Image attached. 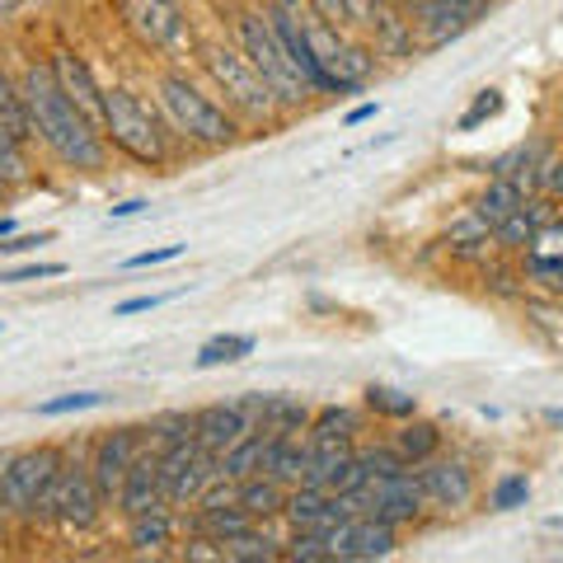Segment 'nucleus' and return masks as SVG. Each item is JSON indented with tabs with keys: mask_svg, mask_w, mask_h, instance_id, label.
I'll return each mask as SVG.
<instances>
[{
	"mask_svg": "<svg viewBox=\"0 0 563 563\" xmlns=\"http://www.w3.org/2000/svg\"><path fill=\"white\" fill-rule=\"evenodd\" d=\"M169 122L165 113H155L146 99L128 85H103V141L128 155V161L146 165V169H165L174 161L169 146Z\"/></svg>",
	"mask_w": 563,
	"mask_h": 563,
	"instance_id": "7ed1b4c3",
	"label": "nucleus"
},
{
	"mask_svg": "<svg viewBox=\"0 0 563 563\" xmlns=\"http://www.w3.org/2000/svg\"><path fill=\"white\" fill-rule=\"evenodd\" d=\"M254 347H258L254 333H217V339H207V343L198 347V357H192V366H198V372L235 366V362H244V357H254Z\"/></svg>",
	"mask_w": 563,
	"mask_h": 563,
	"instance_id": "c85d7f7f",
	"label": "nucleus"
},
{
	"mask_svg": "<svg viewBox=\"0 0 563 563\" xmlns=\"http://www.w3.org/2000/svg\"><path fill=\"white\" fill-rule=\"evenodd\" d=\"M479 282H484V291L503 296V301H512V296H521V291H526V277H521V268H507L503 254H493V258L484 263Z\"/></svg>",
	"mask_w": 563,
	"mask_h": 563,
	"instance_id": "a19ab883",
	"label": "nucleus"
},
{
	"mask_svg": "<svg viewBox=\"0 0 563 563\" xmlns=\"http://www.w3.org/2000/svg\"><path fill=\"white\" fill-rule=\"evenodd\" d=\"M277 5H287V10H301V0H277Z\"/></svg>",
	"mask_w": 563,
	"mask_h": 563,
	"instance_id": "6e6d98bb",
	"label": "nucleus"
},
{
	"mask_svg": "<svg viewBox=\"0 0 563 563\" xmlns=\"http://www.w3.org/2000/svg\"><path fill=\"white\" fill-rule=\"evenodd\" d=\"M540 192H544V198H554V202H563V155L559 151L540 169Z\"/></svg>",
	"mask_w": 563,
	"mask_h": 563,
	"instance_id": "09e8293b",
	"label": "nucleus"
},
{
	"mask_svg": "<svg viewBox=\"0 0 563 563\" xmlns=\"http://www.w3.org/2000/svg\"><path fill=\"white\" fill-rule=\"evenodd\" d=\"M43 244H52V231H33V235H20V231H14L10 240H0V258H14V254H38Z\"/></svg>",
	"mask_w": 563,
	"mask_h": 563,
	"instance_id": "49530a36",
	"label": "nucleus"
},
{
	"mask_svg": "<svg viewBox=\"0 0 563 563\" xmlns=\"http://www.w3.org/2000/svg\"><path fill=\"white\" fill-rule=\"evenodd\" d=\"M188 287H179V291H151V296H132V301H118L113 306V314L118 320H128V314H146V310H161V306H169V301H179Z\"/></svg>",
	"mask_w": 563,
	"mask_h": 563,
	"instance_id": "c03bdc74",
	"label": "nucleus"
},
{
	"mask_svg": "<svg viewBox=\"0 0 563 563\" xmlns=\"http://www.w3.org/2000/svg\"><path fill=\"white\" fill-rule=\"evenodd\" d=\"M442 244H446V250L455 254V258H465V263H479V268H484V263L493 258V254H498V244H493V225L479 217V211H461V217H455L451 225H446V231H442Z\"/></svg>",
	"mask_w": 563,
	"mask_h": 563,
	"instance_id": "412c9836",
	"label": "nucleus"
},
{
	"mask_svg": "<svg viewBox=\"0 0 563 563\" xmlns=\"http://www.w3.org/2000/svg\"><path fill=\"white\" fill-rule=\"evenodd\" d=\"M418 484H422L428 507H437V512H465V507L474 503V493H479V479H474L470 461L446 455V451L418 465Z\"/></svg>",
	"mask_w": 563,
	"mask_h": 563,
	"instance_id": "ddd939ff",
	"label": "nucleus"
},
{
	"mask_svg": "<svg viewBox=\"0 0 563 563\" xmlns=\"http://www.w3.org/2000/svg\"><path fill=\"white\" fill-rule=\"evenodd\" d=\"M179 554L192 559V563H225V544H221V540H211V536L188 531V544H184Z\"/></svg>",
	"mask_w": 563,
	"mask_h": 563,
	"instance_id": "a18cd8bd",
	"label": "nucleus"
},
{
	"mask_svg": "<svg viewBox=\"0 0 563 563\" xmlns=\"http://www.w3.org/2000/svg\"><path fill=\"white\" fill-rule=\"evenodd\" d=\"M333 521H343L333 512V493L306 488V484H296L287 493V507H282V526H287V531H320L324 536Z\"/></svg>",
	"mask_w": 563,
	"mask_h": 563,
	"instance_id": "4be33fe9",
	"label": "nucleus"
},
{
	"mask_svg": "<svg viewBox=\"0 0 563 563\" xmlns=\"http://www.w3.org/2000/svg\"><path fill=\"white\" fill-rule=\"evenodd\" d=\"M526 503H531V479H526L521 470H507V474L493 479V488H488L493 512H517V507H526Z\"/></svg>",
	"mask_w": 563,
	"mask_h": 563,
	"instance_id": "c9c22d12",
	"label": "nucleus"
},
{
	"mask_svg": "<svg viewBox=\"0 0 563 563\" xmlns=\"http://www.w3.org/2000/svg\"><path fill=\"white\" fill-rule=\"evenodd\" d=\"M235 404H240V409H244V418H250V422H254V428H258V422H263V413H268V395H240Z\"/></svg>",
	"mask_w": 563,
	"mask_h": 563,
	"instance_id": "3c124183",
	"label": "nucleus"
},
{
	"mask_svg": "<svg viewBox=\"0 0 563 563\" xmlns=\"http://www.w3.org/2000/svg\"><path fill=\"white\" fill-rule=\"evenodd\" d=\"M151 446V428H109L95 437L90 446V474L103 493V503L118 507V493H122V479H128V470L141 451Z\"/></svg>",
	"mask_w": 563,
	"mask_h": 563,
	"instance_id": "9d476101",
	"label": "nucleus"
},
{
	"mask_svg": "<svg viewBox=\"0 0 563 563\" xmlns=\"http://www.w3.org/2000/svg\"><path fill=\"white\" fill-rule=\"evenodd\" d=\"M14 235V217H0V240H10Z\"/></svg>",
	"mask_w": 563,
	"mask_h": 563,
	"instance_id": "5fc2aeb1",
	"label": "nucleus"
},
{
	"mask_svg": "<svg viewBox=\"0 0 563 563\" xmlns=\"http://www.w3.org/2000/svg\"><path fill=\"white\" fill-rule=\"evenodd\" d=\"M174 507H161V512H146V517H132L128 521V550L132 554H165L174 544Z\"/></svg>",
	"mask_w": 563,
	"mask_h": 563,
	"instance_id": "a878e982",
	"label": "nucleus"
},
{
	"mask_svg": "<svg viewBox=\"0 0 563 563\" xmlns=\"http://www.w3.org/2000/svg\"><path fill=\"white\" fill-rule=\"evenodd\" d=\"M310 418H314V409H310L306 399H296V395H268V413H263L258 428H268L277 437H291V432H306Z\"/></svg>",
	"mask_w": 563,
	"mask_h": 563,
	"instance_id": "2f4dec72",
	"label": "nucleus"
},
{
	"mask_svg": "<svg viewBox=\"0 0 563 563\" xmlns=\"http://www.w3.org/2000/svg\"><path fill=\"white\" fill-rule=\"evenodd\" d=\"M20 90H24V103H29V118H33V136L57 155L66 169H80V174H95L109 165V141L85 118L76 103L62 95L57 76H52L47 62H29L20 70Z\"/></svg>",
	"mask_w": 563,
	"mask_h": 563,
	"instance_id": "f257e3e1",
	"label": "nucleus"
},
{
	"mask_svg": "<svg viewBox=\"0 0 563 563\" xmlns=\"http://www.w3.org/2000/svg\"><path fill=\"white\" fill-rule=\"evenodd\" d=\"M103 493L90 474V461H66L57 474V503H52V526L62 536H90L103 521Z\"/></svg>",
	"mask_w": 563,
	"mask_h": 563,
	"instance_id": "0eeeda50",
	"label": "nucleus"
},
{
	"mask_svg": "<svg viewBox=\"0 0 563 563\" xmlns=\"http://www.w3.org/2000/svg\"><path fill=\"white\" fill-rule=\"evenodd\" d=\"M47 66H52V76H57V85H62V95L76 103V109L95 122V128L103 132V85L95 80V70H90V62L80 57L76 47H52V57H47Z\"/></svg>",
	"mask_w": 563,
	"mask_h": 563,
	"instance_id": "2eb2a0df",
	"label": "nucleus"
},
{
	"mask_svg": "<svg viewBox=\"0 0 563 563\" xmlns=\"http://www.w3.org/2000/svg\"><path fill=\"white\" fill-rule=\"evenodd\" d=\"M390 5V0H343V24L347 29H372L376 20H380V10Z\"/></svg>",
	"mask_w": 563,
	"mask_h": 563,
	"instance_id": "37998d69",
	"label": "nucleus"
},
{
	"mask_svg": "<svg viewBox=\"0 0 563 563\" xmlns=\"http://www.w3.org/2000/svg\"><path fill=\"white\" fill-rule=\"evenodd\" d=\"M287 484H277L273 474H254V479H240V507L250 512L258 526L282 521V507H287Z\"/></svg>",
	"mask_w": 563,
	"mask_h": 563,
	"instance_id": "393cba45",
	"label": "nucleus"
},
{
	"mask_svg": "<svg viewBox=\"0 0 563 563\" xmlns=\"http://www.w3.org/2000/svg\"><path fill=\"white\" fill-rule=\"evenodd\" d=\"M282 559V540L268 526H254L235 540H225V563H277Z\"/></svg>",
	"mask_w": 563,
	"mask_h": 563,
	"instance_id": "473e14b6",
	"label": "nucleus"
},
{
	"mask_svg": "<svg viewBox=\"0 0 563 563\" xmlns=\"http://www.w3.org/2000/svg\"><path fill=\"white\" fill-rule=\"evenodd\" d=\"M306 465H310V437L306 432H291V437H277V446L268 455V470H263V474H273L277 484L296 488V484L306 479Z\"/></svg>",
	"mask_w": 563,
	"mask_h": 563,
	"instance_id": "bb28decb",
	"label": "nucleus"
},
{
	"mask_svg": "<svg viewBox=\"0 0 563 563\" xmlns=\"http://www.w3.org/2000/svg\"><path fill=\"white\" fill-rule=\"evenodd\" d=\"M390 442H395V451H399L409 465H422V461H432V455H442L446 432H442V422L413 413V418L399 422V432L390 437Z\"/></svg>",
	"mask_w": 563,
	"mask_h": 563,
	"instance_id": "5701e85b",
	"label": "nucleus"
},
{
	"mask_svg": "<svg viewBox=\"0 0 563 563\" xmlns=\"http://www.w3.org/2000/svg\"><path fill=\"white\" fill-rule=\"evenodd\" d=\"M5 192H10V184H5V179H0V202H5Z\"/></svg>",
	"mask_w": 563,
	"mask_h": 563,
	"instance_id": "4d7b16f0",
	"label": "nucleus"
},
{
	"mask_svg": "<svg viewBox=\"0 0 563 563\" xmlns=\"http://www.w3.org/2000/svg\"><path fill=\"white\" fill-rule=\"evenodd\" d=\"M376 113H380V103H357V109L343 118V128H362V122H372Z\"/></svg>",
	"mask_w": 563,
	"mask_h": 563,
	"instance_id": "864d4df0",
	"label": "nucleus"
},
{
	"mask_svg": "<svg viewBox=\"0 0 563 563\" xmlns=\"http://www.w3.org/2000/svg\"><path fill=\"white\" fill-rule=\"evenodd\" d=\"M0 179H5L10 188H20L33 179V169H29V141L14 136L5 122H0Z\"/></svg>",
	"mask_w": 563,
	"mask_h": 563,
	"instance_id": "f704fd0d",
	"label": "nucleus"
},
{
	"mask_svg": "<svg viewBox=\"0 0 563 563\" xmlns=\"http://www.w3.org/2000/svg\"><path fill=\"white\" fill-rule=\"evenodd\" d=\"M151 202L146 198H128V202H118V207H109V221H132V217H141Z\"/></svg>",
	"mask_w": 563,
	"mask_h": 563,
	"instance_id": "603ef678",
	"label": "nucleus"
},
{
	"mask_svg": "<svg viewBox=\"0 0 563 563\" xmlns=\"http://www.w3.org/2000/svg\"><path fill=\"white\" fill-rule=\"evenodd\" d=\"M372 33V47H376V57H390V62H404V57H413L418 52V38H413V20L404 10L395 5H385L380 10V20L366 29Z\"/></svg>",
	"mask_w": 563,
	"mask_h": 563,
	"instance_id": "b1692460",
	"label": "nucleus"
},
{
	"mask_svg": "<svg viewBox=\"0 0 563 563\" xmlns=\"http://www.w3.org/2000/svg\"><path fill=\"white\" fill-rule=\"evenodd\" d=\"M503 109H507L503 90H493V85H488V90L474 95V99H470V109H465L461 118H455V132H479L484 122H493V118H498Z\"/></svg>",
	"mask_w": 563,
	"mask_h": 563,
	"instance_id": "ea45409f",
	"label": "nucleus"
},
{
	"mask_svg": "<svg viewBox=\"0 0 563 563\" xmlns=\"http://www.w3.org/2000/svg\"><path fill=\"white\" fill-rule=\"evenodd\" d=\"M235 43H240L244 57L263 70V80L273 85V95H277L282 109H287V113L306 109V99L314 90H310V80L301 76V70H296V62L287 57V47H282L277 29L268 24V14H263V10H244L235 20Z\"/></svg>",
	"mask_w": 563,
	"mask_h": 563,
	"instance_id": "423d86ee",
	"label": "nucleus"
},
{
	"mask_svg": "<svg viewBox=\"0 0 563 563\" xmlns=\"http://www.w3.org/2000/svg\"><path fill=\"white\" fill-rule=\"evenodd\" d=\"M306 5L314 10V20H324V24H343V0H306Z\"/></svg>",
	"mask_w": 563,
	"mask_h": 563,
	"instance_id": "8fccbe9b",
	"label": "nucleus"
},
{
	"mask_svg": "<svg viewBox=\"0 0 563 563\" xmlns=\"http://www.w3.org/2000/svg\"><path fill=\"white\" fill-rule=\"evenodd\" d=\"M273 446H277V432H268V428H250L231 451H221V455H217V470L225 474V479H235V484H240V479H254V474L268 470Z\"/></svg>",
	"mask_w": 563,
	"mask_h": 563,
	"instance_id": "aec40b11",
	"label": "nucleus"
},
{
	"mask_svg": "<svg viewBox=\"0 0 563 563\" xmlns=\"http://www.w3.org/2000/svg\"><path fill=\"white\" fill-rule=\"evenodd\" d=\"M165 503V488H161V451L146 446L132 461L128 470V479H122V493H118V512L122 521H132V517H146V512H161Z\"/></svg>",
	"mask_w": 563,
	"mask_h": 563,
	"instance_id": "dca6fc26",
	"label": "nucleus"
},
{
	"mask_svg": "<svg viewBox=\"0 0 563 563\" xmlns=\"http://www.w3.org/2000/svg\"><path fill=\"white\" fill-rule=\"evenodd\" d=\"M66 455L57 446L10 451L0 470V517L20 526H52V503H57V474Z\"/></svg>",
	"mask_w": 563,
	"mask_h": 563,
	"instance_id": "20e7f679",
	"label": "nucleus"
},
{
	"mask_svg": "<svg viewBox=\"0 0 563 563\" xmlns=\"http://www.w3.org/2000/svg\"><path fill=\"white\" fill-rule=\"evenodd\" d=\"M0 122H5V128L20 141H38V136H33V118H29L24 90H20V80H14L5 66H0Z\"/></svg>",
	"mask_w": 563,
	"mask_h": 563,
	"instance_id": "72a5a7b5",
	"label": "nucleus"
},
{
	"mask_svg": "<svg viewBox=\"0 0 563 563\" xmlns=\"http://www.w3.org/2000/svg\"><path fill=\"white\" fill-rule=\"evenodd\" d=\"M113 14L146 52H174L188 38V14L179 0H113Z\"/></svg>",
	"mask_w": 563,
	"mask_h": 563,
	"instance_id": "6e6552de",
	"label": "nucleus"
},
{
	"mask_svg": "<svg viewBox=\"0 0 563 563\" xmlns=\"http://www.w3.org/2000/svg\"><path fill=\"white\" fill-rule=\"evenodd\" d=\"M362 409H366V413H376V418H385V422H404V418H413V413H418V395L399 390V385L372 380V385L362 390Z\"/></svg>",
	"mask_w": 563,
	"mask_h": 563,
	"instance_id": "c756f323",
	"label": "nucleus"
},
{
	"mask_svg": "<svg viewBox=\"0 0 563 563\" xmlns=\"http://www.w3.org/2000/svg\"><path fill=\"white\" fill-rule=\"evenodd\" d=\"M526 202V192L512 184V179H488L484 188H479V198H474L470 207L479 211V217L488 221V225H503L507 217H512V211Z\"/></svg>",
	"mask_w": 563,
	"mask_h": 563,
	"instance_id": "7c9ffc66",
	"label": "nucleus"
},
{
	"mask_svg": "<svg viewBox=\"0 0 563 563\" xmlns=\"http://www.w3.org/2000/svg\"><path fill=\"white\" fill-rule=\"evenodd\" d=\"M517 268L526 277V287H540V291H554V296L563 291V217L540 225L531 250L521 254Z\"/></svg>",
	"mask_w": 563,
	"mask_h": 563,
	"instance_id": "f3484780",
	"label": "nucleus"
},
{
	"mask_svg": "<svg viewBox=\"0 0 563 563\" xmlns=\"http://www.w3.org/2000/svg\"><path fill=\"white\" fill-rule=\"evenodd\" d=\"M559 109H563V90H559Z\"/></svg>",
	"mask_w": 563,
	"mask_h": 563,
	"instance_id": "13d9d810",
	"label": "nucleus"
},
{
	"mask_svg": "<svg viewBox=\"0 0 563 563\" xmlns=\"http://www.w3.org/2000/svg\"><path fill=\"white\" fill-rule=\"evenodd\" d=\"M282 559H291V563H333V550H329V540L320 531H287V540H282Z\"/></svg>",
	"mask_w": 563,
	"mask_h": 563,
	"instance_id": "e433bc0d",
	"label": "nucleus"
},
{
	"mask_svg": "<svg viewBox=\"0 0 563 563\" xmlns=\"http://www.w3.org/2000/svg\"><path fill=\"white\" fill-rule=\"evenodd\" d=\"M188 244H161V250H146V254H132V258H122V268H161V263H174V258H184Z\"/></svg>",
	"mask_w": 563,
	"mask_h": 563,
	"instance_id": "de8ad7c7",
	"label": "nucleus"
},
{
	"mask_svg": "<svg viewBox=\"0 0 563 563\" xmlns=\"http://www.w3.org/2000/svg\"><path fill=\"white\" fill-rule=\"evenodd\" d=\"M155 99H161V113L169 122V132L184 141V146L198 151H225L240 141V118L225 109L221 99H211L202 85H192L184 70H165L161 85H155Z\"/></svg>",
	"mask_w": 563,
	"mask_h": 563,
	"instance_id": "f03ea898",
	"label": "nucleus"
},
{
	"mask_svg": "<svg viewBox=\"0 0 563 563\" xmlns=\"http://www.w3.org/2000/svg\"><path fill=\"white\" fill-rule=\"evenodd\" d=\"M250 428H254V422L244 418V409L235 399L231 404H207V409L192 413V437H198V446L211 451V455L231 451Z\"/></svg>",
	"mask_w": 563,
	"mask_h": 563,
	"instance_id": "a211bd4d",
	"label": "nucleus"
},
{
	"mask_svg": "<svg viewBox=\"0 0 563 563\" xmlns=\"http://www.w3.org/2000/svg\"><path fill=\"white\" fill-rule=\"evenodd\" d=\"M179 442H192V413L188 409L155 413V422H151V446L165 451V446H179Z\"/></svg>",
	"mask_w": 563,
	"mask_h": 563,
	"instance_id": "4c0bfd02",
	"label": "nucleus"
},
{
	"mask_svg": "<svg viewBox=\"0 0 563 563\" xmlns=\"http://www.w3.org/2000/svg\"><path fill=\"white\" fill-rule=\"evenodd\" d=\"M366 503H372V517L390 521V526H413L428 512V498H422V484H418V465H404L390 474H376L366 484Z\"/></svg>",
	"mask_w": 563,
	"mask_h": 563,
	"instance_id": "f8f14e48",
	"label": "nucleus"
},
{
	"mask_svg": "<svg viewBox=\"0 0 563 563\" xmlns=\"http://www.w3.org/2000/svg\"><path fill=\"white\" fill-rule=\"evenodd\" d=\"M217 455L198 446V437L192 442H179V446H165L161 451V488H165V503L174 512H188L192 503L202 498V488L217 479Z\"/></svg>",
	"mask_w": 563,
	"mask_h": 563,
	"instance_id": "1a4fd4ad",
	"label": "nucleus"
},
{
	"mask_svg": "<svg viewBox=\"0 0 563 563\" xmlns=\"http://www.w3.org/2000/svg\"><path fill=\"white\" fill-rule=\"evenodd\" d=\"M314 442H357L362 437V413L347 409V404H320L306 428Z\"/></svg>",
	"mask_w": 563,
	"mask_h": 563,
	"instance_id": "cd10ccee",
	"label": "nucleus"
},
{
	"mask_svg": "<svg viewBox=\"0 0 563 563\" xmlns=\"http://www.w3.org/2000/svg\"><path fill=\"white\" fill-rule=\"evenodd\" d=\"M52 277H66V263H20V268H5L0 273V282L5 287H24V282H52Z\"/></svg>",
	"mask_w": 563,
	"mask_h": 563,
	"instance_id": "79ce46f5",
	"label": "nucleus"
},
{
	"mask_svg": "<svg viewBox=\"0 0 563 563\" xmlns=\"http://www.w3.org/2000/svg\"><path fill=\"white\" fill-rule=\"evenodd\" d=\"M202 76L217 85L221 103L231 109L240 122H250V128H263V122H282V103L273 95V85L263 80V70L244 57L240 43H211L202 47Z\"/></svg>",
	"mask_w": 563,
	"mask_h": 563,
	"instance_id": "39448f33",
	"label": "nucleus"
},
{
	"mask_svg": "<svg viewBox=\"0 0 563 563\" xmlns=\"http://www.w3.org/2000/svg\"><path fill=\"white\" fill-rule=\"evenodd\" d=\"M109 404V395L103 390H70V395H52V399H43L38 409V418H66V413H85V409H103Z\"/></svg>",
	"mask_w": 563,
	"mask_h": 563,
	"instance_id": "58836bf2",
	"label": "nucleus"
},
{
	"mask_svg": "<svg viewBox=\"0 0 563 563\" xmlns=\"http://www.w3.org/2000/svg\"><path fill=\"white\" fill-rule=\"evenodd\" d=\"M263 14H268V24L277 29V38H282V47H287V57L296 62V70L310 80V90L314 95H339L333 90V76L320 66V57H314V43H310V29L301 20V10H287V5H277V0H268Z\"/></svg>",
	"mask_w": 563,
	"mask_h": 563,
	"instance_id": "4468645a",
	"label": "nucleus"
},
{
	"mask_svg": "<svg viewBox=\"0 0 563 563\" xmlns=\"http://www.w3.org/2000/svg\"><path fill=\"white\" fill-rule=\"evenodd\" d=\"M395 550H399V526L366 512V517H352L339 563H376V559H390Z\"/></svg>",
	"mask_w": 563,
	"mask_h": 563,
	"instance_id": "6ab92c4d",
	"label": "nucleus"
},
{
	"mask_svg": "<svg viewBox=\"0 0 563 563\" xmlns=\"http://www.w3.org/2000/svg\"><path fill=\"white\" fill-rule=\"evenodd\" d=\"M484 10H488V0H413L409 5L413 38L422 52H437V47L455 43L461 33H470Z\"/></svg>",
	"mask_w": 563,
	"mask_h": 563,
	"instance_id": "9b49d317",
	"label": "nucleus"
}]
</instances>
